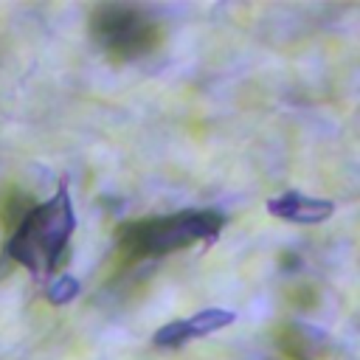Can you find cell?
<instances>
[{
	"instance_id": "6da1fadb",
	"label": "cell",
	"mask_w": 360,
	"mask_h": 360,
	"mask_svg": "<svg viewBox=\"0 0 360 360\" xmlns=\"http://www.w3.org/2000/svg\"><path fill=\"white\" fill-rule=\"evenodd\" d=\"M73 225L76 217L70 194L59 188L48 202L31 205V211L17 222L8 239V256L34 276H53L68 253Z\"/></svg>"
},
{
	"instance_id": "7a4b0ae2",
	"label": "cell",
	"mask_w": 360,
	"mask_h": 360,
	"mask_svg": "<svg viewBox=\"0 0 360 360\" xmlns=\"http://www.w3.org/2000/svg\"><path fill=\"white\" fill-rule=\"evenodd\" d=\"M225 217L211 208H188L163 217H146L127 222L118 231V248L132 259H155L197 242H214Z\"/></svg>"
},
{
	"instance_id": "3957f363",
	"label": "cell",
	"mask_w": 360,
	"mask_h": 360,
	"mask_svg": "<svg viewBox=\"0 0 360 360\" xmlns=\"http://www.w3.org/2000/svg\"><path fill=\"white\" fill-rule=\"evenodd\" d=\"M90 37L110 59L132 62L160 45L163 28L143 6L104 3L90 14Z\"/></svg>"
},
{
	"instance_id": "277c9868",
	"label": "cell",
	"mask_w": 360,
	"mask_h": 360,
	"mask_svg": "<svg viewBox=\"0 0 360 360\" xmlns=\"http://www.w3.org/2000/svg\"><path fill=\"white\" fill-rule=\"evenodd\" d=\"M233 321H236V315L231 309H202L186 321H172V323L160 326L155 332V346H166V349L183 346V343H188L194 338H205V335H211V332H217Z\"/></svg>"
},
{
	"instance_id": "5b68a950",
	"label": "cell",
	"mask_w": 360,
	"mask_h": 360,
	"mask_svg": "<svg viewBox=\"0 0 360 360\" xmlns=\"http://www.w3.org/2000/svg\"><path fill=\"white\" fill-rule=\"evenodd\" d=\"M267 211L273 217L295 222V225H318V222L332 217L335 205H332V200H315V197H307L301 191H287L281 197H273L267 202Z\"/></svg>"
},
{
	"instance_id": "8992f818",
	"label": "cell",
	"mask_w": 360,
	"mask_h": 360,
	"mask_svg": "<svg viewBox=\"0 0 360 360\" xmlns=\"http://www.w3.org/2000/svg\"><path fill=\"white\" fill-rule=\"evenodd\" d=\"M281 346L287 349V354L292 360H315V354H318L312 332L301 329V326H290V332L281 338Z\"/></svg>"
},
{
	"instance_id": "52a82bcc",
	"label": "cell",
	"mask_w": 360,
	"mask_h": 360,
	"mask_svg": "<svg viewBox=\"0 0 360 360\" xmlns=\"http://www.w3.org/2000/svg\"><path fill=\"white\" fill-rule=\"evenodd\" d=\"M76 292H79V281L65 273V276H59V278H53V281L48 284L45 298H48L51 304H65V301H70Z\"/></svg>"
}]
</instances>
